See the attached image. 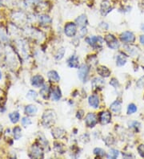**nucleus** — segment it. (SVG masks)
Listing matches in <instances>:
<instances>
[{
	"mask_svg": "<svg viewBox=\"0 0 144 159\" xmlns=\"http://www.w3.org/2000/svg\"><path fill=\"white\" fill-rule=\"evenodd\" d=\"M56 120V115L55 111L51 109H47L44 112L42 117V124L44 127H51Z\"/></svg>",
	"mask_w": 144,
	"mask_h": 159,
	"instance_id": "1",
	"label": "nucleus"
},
{
	"mask_svg": "<svg viewBox=\"0 0 144 159\" xmlns=\"http://www.w3.org/2000/svg\"><path fill=\"white\" fill-rule=\"evenodd\" d=\"M86 41L89 45H91V47L97 49V48L102 47L104 40L100 36H91L86 39Z\"/></svg>",
	"mask_w": 144,
	"mask_h": 159,
	"instance_id": "2",
	"label": "nucleus"
},
{
	"mask_svg": "<svg viewBox=\"0 0 144 159\" xmlns=\"http://www.w3.org/2000/svg\"><path fill=\"white\" fill-rule=\"evenodd\" d=\"M64 32L68 37H73L77 32L76 24L74 23H68L64 27Z\"/></svg>",
	"mask_w": 144,
	"mask_h": 159,
	"instance_id": "3",
	"label": "nucleus"
},
{
	"mask_svg": "<svg viewBox=\"0 0 144 159\" xmlns=\"http://www.w3.org/2000/svg\"><path fill=\"white\" fill-rule=\"evenodd\" d=\"M104 40L108 45V47L111 49H117L118 47V42L117 39L115 38L113 35H107L105 36Z\"/></svg>",
	"mask_w": 144,
	"mask_h": 159,
	"instance_id": "4",
	"label": "nucleus"
},
{
	"mask_svg": "<svg viewBox=\"0 0 144 159\" xmlns=\"http://www.w3.org/2000/svg\"><path fill=\"white\" fill-rule=\"evenodd\" d=\"M89 73V67L87 64H82L79 68V78L82 82H86L87 77H88Z\"/></svg>",
	"mask_w": 144,
	"mask_h": 159,
	"instance_id": "5",
	"label": "nucleus"
},
{
	"mask_svg": "<svg viewBox=\"0 0 144 159\" xmlns=\"http://www.w3.org/2000/svg\"><path fill=\"white\" fill-rule=\"evenodd\" d=\"M86 125L90 128H93V127L97 124L98 119L96 115L93 113V112H90L87 115V117L85 118Z\"/></svg>",
	"mask_w": 144,
	"mask_h": 159,
	"instance_id": "6",
	"label": "nucleus"
},
{
	"mask_svg": "<svg viewBox=\"0 0 144 159\" xmlns=\"http://www.w3.org/2000/svg\"><path fill=\"white\" fill-rule=\"evenodd\" d=\"M120 39L124 43H127V44H132L135 40V35L131 32H125L122 33L120 35Z\"/></svg>",
	"mask_w": 144,
	"mask_h": 159,
	"instance_id": "7",
	"label": "nucleus"
},
{
	"mask_svg": "<svg viewBox=\"0 0 144 159\" xmlns=\"http://www.w3.org/2000/svg\"><path fill=\"white\" fill-rule=\"evenodd\" d=\"M99 118L100 123L102 125H106V124L110 123V121H111V114L108 111H103V112H100Z\"/></svg>",
	"mask_w": 144,
	"mask_h": 159,
	"instance_id": "8",
	"label": "nucleus"
},
{
	"mask_svg": "<svg viewBox=\"0 0 144 159\" xmlns=\"http://www.w3.org/2000/svg\"><path fill=\"white\" fill-rule=\"evenodd\" d=\"M44 84V79L40 75H35L31 78V85L35 88H40Z\"/></svg>",
	"mask_w": 144,
	"mask_h": 159,
	"instance_id": "9",
	"label": "nucleus"
},
{
	"mask_svg": "<svg viewBox=\"0 0 144 159\" xmlns=\"http://www.w3.org/2000/svg\"><path fill=\"white\" fill-rule=\"evenodd\" d=\"M104 85H105L104 80L102 78H99V77L94 78L91 81V85H92V88L94 90L95 89H102L104 87Z\"/></svg>",
	"mask_w": 144,
	"mask_h": 159,
	"instance_id": "10",
	"label": "nucleus"
},
{
	"mask_svg": "<svg viewBox=\"0 0 144 159\" xmlns=\"http://www.w3.org/2000/svg\"><path fill=\"white\" fill-rule=\"evenodd\" d=\"M67 64L69 67L74 68H78L79 65V57L75 55L71 56L69 59H67Z\"/></svg>",
	"mask_w": 144,
	"mask_h": 159,
	"instance_id": "11",
	"label": "nucleus"
},
{
	"mask_svg": "<svg viewBox=\"0 0 144 159\" xmlns=\"http://www.w3.org/2000/svg\"><path fill=\"white\" fill-rule=\"evenodd\" d=\"M89 105L94 108V109H98L99 106V99L97 95H91L89 97L88 99Z\"/></svg>",
	"mask_w": 144,
	"mask_h": 159,
	"instance_id": "12",
	"label": "nucleus"
},
{
	"mask_svg": "<svg viewBox=\"0 0 144 159\" xmlns=\"http://www.w3.org/2000/svg\"><path fill=\"white\" fill-rule=\"evenodd\" d=\"M111 3L108 0H104L101 3V11L103 13V15H106L111 11Z\"/></svg>",
	"mask_w": 144,
	"mask_h": 159,
	"instance_id": "13",
	"label": "nucleus"
},
{
	"mask_svg": "<svg viewBox=\"0 0 144 159\" xmlns=\"http://www.w3.org/2000/svg\"><path fill=\"white\" fill-rule=\"evenodd\" d=\"M31 153H32V154H31V158H43V153L42 152V149L39 146H37V145H34L31 149Z\"/></svg>",
	"mask_w": 144,
	"mask_h": 159,
	"instance_id": "14",
	"label": "nucleus"
},
{
	"mask_svg": "<svg viewBox=\"0 0 144 159\" xmlns=\"http://www.w3.org/2000/svg\"><path fill=\"white\" fill-rule=\"evenodd\" d=\"M97 72L103 77H108L111 75V71L109 70L106 67L103 66V65H100L98 67Z\"/></svg>",
	"mask_w": 144,
	"mask_h": 159,
	"instance_id": "15",
	"label": "nucleus"
},
{
	"mask_svg": "<svg viewBox=\"0 0 144 159\" xmlns=\"http://www.w3.org/2000/svg\"><path fill=\"white\" fill-rule=\"evenodd\" d=\"M50 96H51V99L55 100V101H58V100L61 99L62 94H61V91H60L59 87H55V88L52 89Z\"/></svg>",
	"mask_w": 144,
	"mask_h": 159,
	"instance_id": "16",
	"label": "nucleus"
},
{
	"mask_svg": "<svg viewBox=\"0 0 144 159\" xmlns=\"http://www.w3.org/2000/svg\"><path fill=\"white\" fill-rule=\"evenodd\" d=\"M65 135L64 130H62L61 128H55L52 130V136L55 139H59L63 138Z\"/></svg>",
	"mask_w": 144,
	"mask_h": 159,
	"instance_id": "17",
	"label": "nucleus"
},
{
	"mask_svg": "<svg viewBox=\"0 0 144 159\" xmlns=\"http://www.w3.org/2000/svg\"><path fill=\"white\" fill-rule=\"evenodd\" d=\"M38 111V109L35 105H28L25 108V113L28 116H33L35 115Z\"/></svg>",
	"mask_w": 144,
	"mask_h": 159,
	"instance_id": "18",
	"label": "nucleus"
},
{
	"mask_svg": "<svg viewBox=\"0 0 144 159\" xmlns=\"http://www.w3.org/2000/svg\"><path fill=\"white\" fill-rule=\"evenodd\" d=\"M76 24L79 26H81V27H85V26L87 24V16L85 15H81L80 16L77 18L76 20Z\"/></svg>",
	"mask_w": 144,
	"mask_h": 159,
	"instance_id": "19",
	"label": "nucleus"
},
{
	"mask_svg": "<svg viewBox=\"0 0 144 159\" xmlns=\"http://www.w3.org/2000/svg\"><path fill=\"white\" fill-rule=\"evenodd\" d=\"M111 109L112 112H115V113H118L121 112V109H122V104L120 101L118 100H115V102L111 105Z\"/></svg>",
	"mask_w": 144,
	"mask_h": 159,
	"instance_id": "20",
	"label": "nucleus"
},
{
	"mask_svg": "<svg viewBox=\"0 0 144 159\" xmlns=\"http://www.w3.org/2000/svg\"><path fill=\"white\" fill-rule=\"evenodd\" d=\"M48 78L52 82H59L60 80V77H59V74L55 71H50L48 72Z\"/></svg>",
	"mask_w": 144,
	"mask_h": 159,
	"instance_id": "21",
	"label": "nucleus"
},
{
	"mask_svg": "<svg viewBox=\"0 0 144 159\" xmlns=\"http://www.w3.org/2000/svg\"><path fill=\"white\" fill-rule=\"evenodd\" d=\"M9 119L11 122L13 124H16L17 122H18L19 119H20V114L18 112H12L9 114Z\"/></svg>",
	"mask_w": 144,
	"mask_h": 159,
	"instance_id": "22",
	"label": "nucleus"
},
{
	"mask_svg": "<svg viewBox=\"0 0 144 159\" xmlns=\"http://www.w3.org/2000/svg\"><path fill=\"white\" fill-rule=\"evenodd\" d=\"M40 95L43 97V98L47 99V98L49 97V96L50 95L49 86L47 85H45L40 89Z\"/></svg>",
	"mask_w": 144,
	"mask_h": 159,
	"instance_id": "23",
	"label": "nucleus"
},
{
	"mask_svg": "<svg viewBox=\"0 0 144 159\" xmlns=\"http://www.w3.org/2000/svg\"><path fill=\"white\" fill-rule=\"evenodd\" d=\"M126 56H124L123 55H122V54H119V55H118L117 57H116V64L118 66H123L125 64H126Z\"/></svg>",
	"mask_w": 144,
	"mask_h": 159,
	"instance_id": "24",
	"label": "nucleus"
},
{
	"mask_svg": "<svg viewBox=\"0 0 144 159\" xmlns=\"http://www.w3.org/2000/svg\"><path fill=\"white\" fill-rule=\"evenodd\" d=\"M13 135L15 140H19L22 137V130L19 126H15L13 129Z\"/></svg>",
	"mask_w": 144,
	"mask_h": 159,
	"instance_id": "25",
	"label": "nucleus"
},
{
	"mask_svg": "<svg viewBox=\"0 0 144 159\" xmlns=\"http://www.w3.org/2000/svg\"><path fill=\"white\" fill-rule=\"evenodd\" d=\"M39 22L42 24H48L51 22V19L48 15H43L41 16H39Z\"/></svg>",
	"mask_w": 144,
	"mask_h": 159,
	"instance_id": "26",
	"label": "nucleus"
},
{
	"mask_svg": "<svg viewBox=\"0 0 144 159\" xmlns=\"http://www.w3.org/2000/svg\"><path fill=\"white\" fill-rule=\"evenodd\" d=\"M118 151L117 150H114V149H112V150H110V152L108 153V154L106 155L107 157V158H116L118 156Z\"/></svg>",
	"mask_w": 144,
	"mask_h": 159,
	"instance_id": "27",
	"label": "nucleus"
},
{
	"mask_svg": "<svg viewBox=\"0 0 144 159\" xmlns=\"http://www.w3.org/2000/svg\"><path fill=\"white\" fill-rule=\"evenodd\" d=\"M94 153L96 155V156L99 157V158H103V157L105 156V151L101 149V148H95L94 150Z\"/></svg>",
	"mask_w": 144,
	"mask_h": 159,
	"instance_id": "28",
	"label": "nucleus"
},
{
	"mask_svg": "<svg viewBox=\"0 0 144 159\" xmlns=\"http://www.w3.org/2000/svg\"><path fill=\"white\" fill-rule=\"evenodd\" d=\"M37 96H38V94L36 93L35 91H34V90H30V91L27 92V98H28V99L31 100H35Z\"/></svg>",
	"mask_w": 144,
	"mask_h": 159,
	"instance_id": "29",
	"label": "nucleus"
},
{
	"mask_svg": "<svg viewBox=\"0 0 144 159\" xmlns=\"http://www.w3.org/2000/svg\"><path fill=\"white\" fill-rule=\"evenodd\" d=\"M65 54V48L64 47H61L59 51H58V52L56 53L55 55V59L57 60H59V59H61L63 57Z\"/></svg>",
	"mask_w": 144,
	"mask_h": 159,
	"instance_id": "30",
	"label": "nucleus"
},
{
	"mask_svg": "<svg viewBox=\"0 0 144 159\" xmlns=\"http://www.w3.org/2000/svg\"><path fill=\"white\" fill-rule=\"evenodd\" d=\"M137 111V107L134 104H131L128 105V108H127V113L128 114H132V113H135V112Z\"/></svg>",
	"mask_w": 144,
	"mask_h": 159,
	"instance_id": "31",
	"label": "nucleus"
},
{
	"mask_svg": "<svg viewBox=\"0 0 144 159\" xmlns=\"http://www.w3.org/2000/svg\"><path fill=\"white\" fill-rule=\"evenodd\" d=\"M21 122H22V125H23L24 127H27L28 125H31V121L30 120L29 118L27 117H23Z\"/></svg>",
	"mask_w": 144,
	"mask_h": 159,
	"instance_id": "32",
	"label": "nucleus"
},
{
	"mask_svg": "<svg viewBox=\"0 0 144 159\" xmlns=\"http://www.w3.org/2000/svg\"><path fill=\"white\" fill-rule=\"evenodd\" d=\"M110 85L111 86H113L114 88H117V87H118L119 86V84H118V80L115 78H113V79H111V80L110 81Z\"/></svg>",
	"mask_w": 144,
	"mask_h": 159,
	"instance_id": "33",
	"label": "nucleus"
},
{
	"mask_svg": "<svg viewBox=\"0 0 144 159\" xmlns=\"http://www.w3.org/2000/svg\"><path fill=\"white\" fill-rule=\"evenodd\" d=\"M138 153L140 154V156L144 158V145H140L138 147Z\"/></svg>",
	"mask_w": 144,
	"mask_h": 159,
	"instance_id": "34",
	"label": "nucleus"
},
{
	"mask_svg": "<svg viewBox=\"0 0 144 159\" xmlns=\"http://www.w3.org/2000/svg\"><path fill=\"white\" fill-rule=\"evenodd\" d=\"M137 86L138 88H142L144 86V77H143L142 78L138 80V81L137 82Z\"/></svg>",
	"mask_w": 144,
	"mask_h": 159,
	"instance_id": "35",
	"label": "nucleus"
},
{
	"mask_svg": "<svg viewBox=\"0 0 144 159\" xmlns=\"http://www.w3.org/2000/svg\"><path fill=\"white\" fill-rule=\"evenodd\" d=\"M83 116H84V112H83V110H79L76 115L77 118H78V119H82V118L83 117Z\"/></svg>",
	"mask_w": 144,
	"mask_h": 159,
	"instance_id": "36",
	"label": "nucleus"
},
{
	"mask_svg": "<svg viewBox=\"0 0 144 159\" xmlns=\"http://www.w3.org/2000/svg\"><path fill=\"white\" fill-rule=\"evenodd\" d=\"M80 32H81V35H82V36H85V35L87 34V28H85V27H82V29L80 31Z\"/></svg>",
	"mask_w": 144,
	"mask_h": 159,
	"instance_id": "37",
	"label": "nucleus"
},
{
	"mask_svg": "<svg viewBox=\"0 0 144 159\" xmlns=\"http://www.w3.org/2000/svg\"><path fill=\"white\" fill-rule=\"evenodd\" d=\"M140 43L144 45V35H141L140 36Z\"/></svg>",
	"mask_w": 144,
	"mask_h": 159,
	"instance_id": "38",
	"label": "nucleus"
},
{
	"mask_svg": "<svg viewBox=\"0 0 144 159\" xmlns=\"http://www.w3.org/2000/svg\"><path fill=\"white\" fill-rule=\"evenodd\" d=\"M2 132H3V126L0 125V136L2 135Z\"/></svg>",
	"mask_w": 144,
	"mask_h": 159,
	"instance_id": "39",
	"label": "nucleus"
},
{
	"mask_svg": "<svg viewBox=\"0 0 144 159\" xmlns=\"http://www.w3.org/2000/svg\"><path fill=\"white\" fill-rule=\"evenodd\" d=\"M30 2H31V3H36L37 1H38V0H29Z\"/></svg>",
	"mask_w": 144,
	"mask_h": 159,
	"instance_id": "40",
	"label": "nucleus"
},
{
	"mask_svg": "<svg viewBox=\"0 0 144 159\" xmlns=\"http://www.w3.org/2000/svg\"><path fill=\"white\" fill-rule=\"evenodd\" d=\"M1 79H2V72L0 70V80H1Z\"/></svg>",
	"mask_w": 144,
	"mask_h": 159,
	"instance_id": "41",
	"label": "nucleus"
},
{
	"mask_svg": "<svg viewBox=\"0 0 144 159\" xmlns=\"http://www.w3.org/2000/svg\"><path fill=\"white\" fill-rule=\"evenodd\" d=\"M142 29H143V31H144V24L142 26Z\"/></svg>",
	"mask_w": 144,
	"mask_h": 159,
	"instance_id": "42",
	"label": "nucleus"
}]
</instances>
